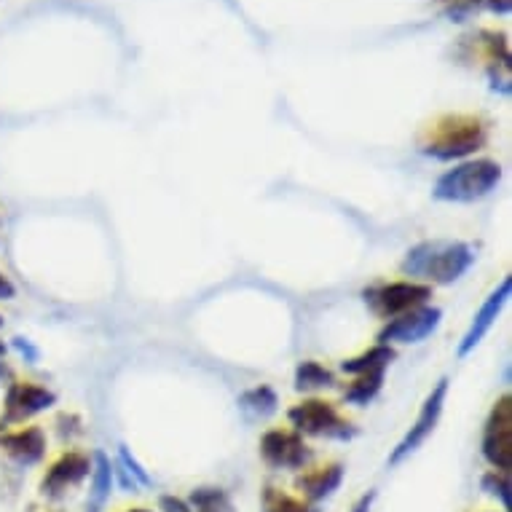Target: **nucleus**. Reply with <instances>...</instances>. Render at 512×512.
Returning a JSON list of instances; mask_svg holds the SVG:
<instances>
[{
    "mask_svg": "<svg viewBox=\"0 0 512 512\" xmlns=\"http://www.w3.org/2000/svg\"><path fill=\"white\" fill-rule=\"evenodd\" d=\"M488 143L491 121L480 113H443L419 135V151L435 161L475 159Z\"/></svg>",
    "mask_w": 512,
    "mask_h": 512,
    "instance_id": "obj_1",
    "label": "nucleus"
},
{
    "mask_svg": "<svg viewBox=\"0 0 512 512\" xmlns=\"http://www.w3.org/2000/svg\"><path fill=\"white\" fill-rule=\"evenodd\" d=\"M478 252L462 239H427L405 252L400 271L421 285H454L475 266Z\"/></svg>",
    "mask_w": 512,
    "mask_h": 512,
    "instance_id": "obj_2",
    "label": "nucleus"
},
{
    "mask_svg": "<svg viewBox=\"0 0 512 512\" xmlns=\"http://www.w3.org/2000/svg\"><path fill=\"white\" fill-rule=\"evenodd\" d=\"M504 169L494 159H464L445 169L435 180L432 196L437 202L472 204L494 194L496 185L502 183Z\"/></svg>",
    "mask_w": 512,
    "mask_h": 512,
    "instance_id": "obj_3",
    "label": "nucleus"
},
{
    "mask_svg": "<svg viewBox=\"0 0 512 512\" xmlns=\"http://www.w3.org/2000/svg\"><path fill=\"white\" fill-rule=\"evenodd\" d=\"M290 429H295L301 437H319V440H338V443H349L360 435V427L349 421L344 413L338 411L336 403L309 397L295 403L287 411Z\"/></svg>",
    "mask_w": 512,
    "mask_h": 512,
    "instance_id": "obj_4",
    "label": "nucleus"
},
{
    "mask_svg": "<svg viewBox=\"0 0 512 512\" xmlns=\"http://www.w3.org/2000/svg\"><path fill=\"white\" fill-rule=\"evenodd\" d=\"M462 41V46L470 49V54L464 59H470V62L472 59H478L491 89H494V92L510 94L512 54L507 35L499 33V30H478L472 38H462Z\"/></svg>",
    "mask_w": 512,
    "mask_h": 512,
    "instance_id": "obj_5",
    "label": "nucleus"
},
{
    "mask_svg": "<svg viewBox=\"0 0 512 512\" xmlns=\"http://www.w3.org/2000/svg\"><path fill=\"white\" fill-rule=\"evenodd\" d=\"M432 298V287L413 282V279H397V282H381L368 290H362V301L376 317L395 319L411 309H419Z\"/></svg>",
    "mask_w": 512,
    "mask_h": 512,
    "instance_id": "obj_6",
    "label": "nucleus"
},
{
    "mask_svg": "<svg viewBox=\"0 0 512 512\" xmlns=\"http://www.w3.org/2000/svg\"><path fill=\"white\" fill-rule=\"evenodd\" d=\"M480 454L496 472L512 470V395H502L491 405L488 419L483 424Z\"/></svg>",
    "mask_w": 512,
    "mask_h": 512,
    "instance_id": "obj_7",
    "label": "nucleus"
},
{
    "mask_svg": "<svg viewBox=\"0 0 512 512\" xmlns=\"http://www.w3.org/2000/svg\"><path fill=\"white\" fill-rule=\"evenodd\" d=\"M448 387H451L448 376L440 378L435 387H432V392L427 395V400L421 403V411H419V416H416V421L411 424V429L405 432L403 440H400V443L395 445V451L389 454V459H387L389 467H397V464H403L408 456L416 454L421 445L427 443L429 437H432V432H435L437 424H440V416H443L445 397H448Z\"/></svg>",
    "mask_w": 512,
    "mask_h": 512,
    "instance_id": "obj_8",
    "label": "nucleus"
},
{
    "mask_svg": "<svg viewBox=\"0 0 512 512\" xmlns=\"http://www.w3.org/2000/svg\"><path fill=\"white\" fill-rule=\"evenodd\" d=\"M258 451L263 464L271 470H306L314 459V451L306 445V440L295 429L285 427L263 432Z\"/></svg>",
    "mask_w": 512,
    "mask_h": 512,
    "instance_id": "obj_9",
    "label": "nucleus"
},
{
    "mask_svg": "<svg viewBox=\"0 0 512 512\" xmlns=\"http://www.w3.org/2000/svg\"><path fill=\"white\" fill-rule=\"evenodd\" d=\"M440 322H443V311L424 303L419 309H411L400 314V317L387 319V325L378 330L376 344H421L429 336H435Z\"/></svg>",
    "mask_w": 512,
    "mask_h": 512,
    "instance_id": "obj_10",
    "label": "nucleus"
},
{
    "mask_svg": "<svg viewBox=\"0 0 512 512\" xmlns=\"http://www.w3.org/2000/svg\"><path fill=\"white\" fill-rule=\"evenodd\" d=\"M57 405V395L51 389L33 384V381H14L6 389V400H3V427H17L35 419L38 413L49 411Z\"/></svg>",
    "mask_w": 512,
    "mask_h": 512,
    "instance_id": "obj_11",
    "label": "nucleus"
},
{
    "mask_svg": "<svg viewBox=\"0 0 512 512\" xmlns=\"http://www.w3.org/2000/svg\"><path fill=\"white\" fill-rule=\"evenodd\" d=\"M92 475V456L84 451H65L49 464V470L41 480V494L51 502L68 496L73 488H78Z\"/></svg>",
    "mask_w": 512,
    "mask_h": 512,
    "instance_id": "obj_12",
    "label": "nucleus"
},
{
    "mask_svg": "<svg viewBox=\"0 0 512 512\" xmlns=\"http://www.w3.org/2000/svg\"><path fill=\"white\" fill-rule=\"evenodd\" d=\"M510 290H512V279L504 277L499 285L488 293V298L483 301V306L478 309V314L472 317L470 328H467V333L462 336V341H459V346H456V357L459 360H464V357H470L475 349H478L480 344H483V338L491 333V328L496 325V319H499V314H502V309L507 306V301H510Z\"/></svg>",
    "mask_w": 512,
    "mask_h": 512,
    "instance_id": "obj_13",
    "label": "nucleus"
},
{
    "mask_svg": "<svg viewBox=\"0 0 512 512\" xmlns=\"http://www.w3.org/2000/svg\"><path fill=\"white\" fill-rule=\"evenodd\" d=\"M0 451L9 456L19 467H35L46 456V432L41 427H19L6 429L0 437Z\"/></svg>",
    "mask_w": 512,
    "mask_h": 512,
    "instance_id": "obj_14",
    "label": "nucleus"
},
{
    "mask_svg": "<svg viewBox=\"0 0 512 512\" xmlns=\"http://www.w3.org/2000/svg\"><path fill=\"white\" fill-rule=\"evenodd\" d=\"M346 467L341 462H325L319 464V467H306V470L295 478V491L301 499L311 504H319L330 499V496L336 494L341 483H344Z\"/></svg>",
    "mask_w": 512,
    "mask_h": 512,
    "instance_id": "obj_15",
    "label": "nucleus"
},
{
    "mask_svg": "<svg viewBox=\"0 0 512 512\" xmlns=\"http://www.w3.org/2000/svg\"><path fill=\"white\" fill-rule=\"evenodd\" d=\"M92 491H89V512H100V507L108 502L116 480V467L110 462L105 451H92Z\"/></svg>",
    "mask_w": 512,
    "mask_h": 512,
    "instance_id": "obj_16",
    "label": "nucleus"
},
{
    "mask_svg": "<svg viewBox=\"0 0 512 512\" xmlns=\"http://www.w3.org/2000/svg\"><path fill=\"white\" fill-rule=\"evenodd\" d=\"M293 387L295 392H303V395L322 392V389H333L336 387V373L317 360H303L295 365Z\"/></svg>",
    "mask_w": 512,
    "mask_h": 512,
    "instance_id": "obj_17",
    "label": "nucleus"
},
{
    "mask_svg": "<svg viewBox=\"0 0 512 512\" xmlns=\"http://www.w3.org/2000/svg\"><path fill=\"white\" fill-rule=\"evenodd\" d=\"M397 352L387 344H373L357 357L341 362V370L346 376H362V373H376V370H389V365L395 362Z\"/></svg>",
    "mask_w": 512,
    "mask_h": 512,
    "instance_id": "obj_18",
    "label": "nucleus"
},
{
    "mask_svg": "<svg viewBox=\"0 0 512 512\" xmlns=\"http://www.w3.org/2000/svg\"><path fill=\"white\" fill-rule=\"evenodd\" d=\"M435 3L445 11V17H451L454 22H464L475 11H491V14L507 17L512 9V0H435Z\"/></svg>",
    "mask_w": 512,
    "mask_h": 512,
    "instance_id": "obj_19",
    "label": "nucleus"
},
{
    "mask_svg": "<svg viewBox=\"0 0 512 512\" xmlns=\"http://www.w3.org/2000/svg\"><path fill=\"white\" fill-rule=\"evenodd\" d=\"M384 378H387V370H376V373H362V376H354V381L344 389V403L357 405V408H365L381 395L384 389Z\"/></svg>",
    "mask_w": 512,
    "mask_h": 512,
    "instance_id": "obj_20",
    "label": "nucleus"
},
{
    "mask_svg": "<svg viewBox=\"0 0 512 512\" xmlns=\"http://www.w3.org/2000/svg\"><path fill=\"white\" fill-rule=\"evenodd\" d=\"M239 408L250 413V416L266 419V416H274V413H277L279 397L269 384H258V387L247 389V392L239 395Z\"/></svg>",
    "mask_w": 512,
    "mask_h": 512,
    "instance_id": "obj_21",
    "label": "nucleus"
},
{
    "mask_svg": "<svg viewBox=\"0 0 512 512\" xmlns=\"http://www.w3.org/2000/svg\"><path fill=\"white\" fill-rule=\"evenodd\" d=\"M263 512H319L317 504L306 502L301 496H293L277 486H266L261 491Z\"/></svg>",
    "mask_w": 512,
    "mask_h": 512,
    "instance_id": "obj_22",
    "label": "nucleus"
},
{
    "mask_svg": "<svg viewBox=\"0 0 512 512\" xmlns=\"http://www.w3.org/2000/svg\"><path fill=\"white\" fill-rule=\"evenodd\" d=\"M188 504H191L194 512H234V502H231L228 491H223L218 486L194 488Z\"/></svg>",
    "mask_w": 512,
    "mask_h": 512,
    "instance_id": "obj_23",
    "label": "nucleus"
},
{
    "mask_svg": "<svg viewBox=\"0 0 512 512\" xmlns=\"http://www.w3.org/2000/svg\"><path fill=\"white\" fill-rule=\"evenodd\" d=\"M480 486H483V491H486L488 496H494V499H499L504 507V512L512 510V486H510V475L507 472H486L483 478H480Z\"/></svg>",
    "mask_w": 512,
    "mask_h": 512,
    "instance_id": "obj_24",
    "label": "nucleus"
},
{
    "mask_svg": "<svg viewBox=\"0 0 512 512\" xmlns=\"http://www.w3.org/2000/svg\"><path fill=\"white\" fill-rule=\"evenodd\" d=\"M118 470L126 472L129 478L135 480L137 488L151 486V475L143 470V464L137 462L135 456L129 454V448H126V445H118Z\"/></svg>",
    "mask_w": 512,
    "mask_h": 512,
    "instance_id": "obj_25",
    "label": "nucleus"
},
{
    "mask_svg": "<svg viewBox=\"0 0 512 512\" xmlns=\"http://www.w3.org/2000/svg\"><path fill=\"white\" fill-rule=\"evenodd\" d=\"M159 510L161 512H194V510H191V504L185 502V499H180V496H175V494L161 496Z\"/></svg>",
    "mask_w": 512,
    "mask_h": 512,
    "instance_id": "obj_26",
    "label": "nucleus"
},
{
    "mask_svg": "<svg viewBox=\"0 0 512 512\" xmlns=\"http://www.w3.org/2000/svg\"><path fill=\"white\" fill-rule=\"evenodd\" d=\"M376 496H378L376 491L370 488L368 494H362L360 499L352 504V510H349V512H370V510H373V504H376Z\"/></svg>",
    "mask_w": 512,
    "mask_h": 512,
    "instance_id": "obj_27",
    "label": "nucleus"
},
{
    "mask_svg": "<svg viewBox=\"0 0 512 512\" xmlns=\"http://www.w3.org/2000/svg\"><path fill=\"white\" fill-rule=\"evenodd\" d=\"M14 295H17V287H14V282L0 271V301H11Z\"/></svg>",
    "mask_w": 512,
    "mask_h": 512,
    "instance_id": "obj_28",
    "label": "nucleus"
},
{
    "mask_svg": "<svg viewBox=\"0 0 512 512\" xmlns=\"http://www.w3.org/2000/svg\"><path fill=\"white\" fill-rule=\"evenodd\" d=\"M14 346H17L22 354H27L30 360H35V349H30V344H27L25 338H14Z\"/></svg>",
    "mask_w": 512,
    "mask_h": 512,
    "instance_id": "obj_29",
    "label": "nucleus"
},
{
    "mask_svg": "<svg viewBox=\"0 0 512 512\" xmlns=\"http://www.w3.org/2000/svg\"><path fill=\"white\" fill-rule=\"evenodd\" d=\"M6 352H9V349H6V344H3V341H0V360H3V357H6Z\"/></svg>",
    "mask_w": 512,
    "mask_h": 512,
    "instance_id": "obj_30",
    "label": "nucleus"
},
{
    "mask_svg": "<svg viewBox=\"0 0 512 512\" xmlns=\"http://www.w3.org/2000/svg\"><path fill=\"white\" fill-rule=\"evenodd\" d=\"M124 512H153V510H145V507H135V510H124Z\"/></svg>",
    "mask_w": 512,
    "mask_h": 512,
    "instance_id": "obj_31",
    "label": "nucleus"
},
{
    "mask_svg": "<svg viewBox=\"0 0 512 512\" xmlns=\"http://www.w3.org/2000/svg\"><path fill=\"white\" fill-rule=\"evenodd\" d=\"M6 429L9 427H3V424H0V437H3V432H6Z\"/></svg>",
    "mask_w": 512,
    "mask_h": 512,
    "instance_id": "obj_32",
    "label": "nucleus"
},
{
    "mask_svg": "<svg viewBox=\"0 0 512 512\" xmlns=\"http://www.w3.org/2000/svg\"><path fill=\"white\" fill-rule=\"evenodd\" d=\"M0 328H3V317H0Z\"/></svg>",
    "mask_w": 512,
    "mask_h": 512,
    "instance_id": "obj_33",
    "label": "nucleus"
},
{
    "mask_svg": "<svg viewBox=\"0 0 512 512\" xmlns=\"http://www.w3.org/2000/svg\"><path fill=\"white\" fill-rule=\"evenodd\" d=\"M0 373H3V365H0Z\"/></svg>",
    "mask_w": 512,
    "mask_h": 512,
    "instance_id": "obj_34",
    "label": "nucleus"
},
{
    "mask_svg": "<svg viewBox=\"0 0 512 512\" xmlns=\"http://www.w3.org/2000/svg\"><path fill=\"white\" fill-rule=\"evenodd\" d=\"M54 512H57V510H54Z\"/></svg>",
    "mask_w": 512,
    "mask_h": 512,
    "instance_id": "obj_35",
    "label": "nucleus"
}]
</instances>
